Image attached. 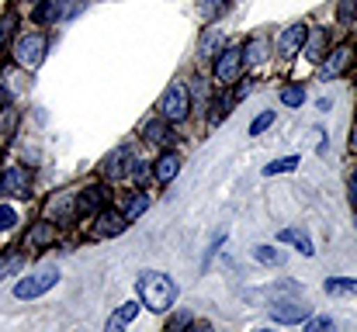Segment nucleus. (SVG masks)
<instances>
[{
    "mask_svg": "<svg viewBox=\"0 0 357 332\" xmlns=\"http://www.w3.org/2000/svg\"><path fill=\"white\" fill-rule=\"evenodd\" d=\"M135 291H139V301L153 312H167L177 301V284L160 270H142L135 280Z\"/></svg>",
    "mask_w": 357,
    "mask_h": 332,
    "instance_id": "obj_1",
    "label": "nucleus"
},
{
    "mask_svg": "<svg viewBox=\"0 0 357 332\" xmlns=\"http://www.w3.org/2000/svg\"><path fill=\"white\" fill-rule=\"evenodd\" d=\"M56 284H59V270H56V267H45V270H35L31 277H21V280H17V287H14V298L31 301V298H38V294L52 291Z\"/></svg>",
    "mask_w": 357,
    "mask_h": 332,
    "instance_id": "obj_2",
    "label": "nucleus"
},
{
    "mask_svg": "<svg viewBox=\"0 0 357 332\" xmlns=\"http://www.w3.org/2000/svg\"><path fill=\"white\" fill-rule=\"evenodd\" d=\"M87 7V0H42L35 7V21L38 24H56V21H70L73 14H80Z\"/></svg>",
    "mask_w": 357,
    "mask_h": 332,
    "instance_id": "obj_3",
    "label": "nucleus"
},
{
    "mask_svg": "<svg viewBox=\"0 0 357 332\" xmlns=\"http://www.w3.org/2000/svg\"><path fill=\"white\" fill-rule=\"evenodd\" d=\"M160 111H163V118L167 121H184L188 118V111H191V94H188V84H170L167 87V94H163V101H160Z\"/></svg>",
    "mask_w": 357,
    "mask_h": 332,
    "instance_id": "obj_4",
    "label": "nucleus"
},
{
    "mask_svg": "<svg viewBox=\"0 0 357 332\" xmlns=\"http://www.w3.org/2000/svg\"><path fill=\"white\" fill-rule=\"evenodd\" d=\"M45 49H49L45 35H24V38L14 42V59H17L24 70H38L42 59H45Z\"/></svg>",
    "mask_w": 357,
    "mask_h": 332,
    "instance_id": "obj_5",
    "label": "nucleus"
},
{
    "mask_svg": "<svg viewBox=\"0 0 357 332\" xmlns=\"http://www.w3.org/2000/svg\"><path fill=\"white\" fill-rule=\"evenodd\" d=\"M243 63H246V49H226L215 59V77L222 84H233V80H239V73H243Z\"/></svg>",
    "mask_w": 357,
    "mask_h": 332,
    "instance_id": "obj_6",
    "label": "nucleus"
},
{
    "mask_svg": "<svg viewBox=\"0 0 357 332\" xmlns=\"http://www.w3.org/2000/svg\"><path fill=\"white\" fill-rule=\"evenodd\" d=\"M305 35H309V28H305V24H291V28H284V31H281V38H278V56H281V59H291L295 52H302Z\"/></svg>",
    "mask_w": 357,
    "mask_h": 332,
    "instance_id": "obj_7",
    "label": "nucleus"
},
{
    "mask_svg": "<svg viewBox=\"0 0 357 332\" xmlns=\"http://www.w3.org/2000/svg\"><path fill=\"white\" fill-rule=\"evenodd\" d=\"M271 319H274V322H284V326L305 322V319H309V305H302V301H278V305L271 308Z\"/></svg>",
    "mask_w": 357,
    "mask_h": 332,
    "instance_id": "obj_8",
    "label": "nucleus"
},
{
    "mask_svg": "<svg viewBox=\"0 0 357 332\" xmlns=\"http://www.w3.org/2000/svg\"><path fill=\"white\" fill-rule=\"evenodd\" d=\"M125 215L121 212H112V208H105V212H98V225H94V235H101V239H112V235H121L125 232Z\"/></svg>",
    "mask_w": 357,
    "mask_h": 332,
    "instance_id": "obj_9",
    "label": "nucleus"
},
{
    "mask_svg": "<svg viewBox=\"0 0 357 332\" xmlns=\"http://www.w3.org/2000/svg\"><path fill=\"white\" fill-rule=\"evenodd\" d=\"M105 201H108V187L91 184V187H87V191H80V198H77V215H91V212L105 208Z\"/></svg>",
    "mask_w": 357,
    "mask_h": 332,
    "instance_id": "obj_10",
    "label": "nucleus"
},
{
    "mask_svg": "<svg viewBox=\"0 0 357 332\" xmlns=\"http://www.w3.org/2000/svg\"><path fill=\"white\" fill-rule=\"evenodd\" d=\"M28 184H31V173H28L24 166H10V170L3 173V180H0V191H3V194H24Z\"/></svg>",
    "mask_w": 357,
    "mask_h": 332,
    "instance_id": "obj_11",
    "label": "nucleus"
},
{
    "mask_svg": "<svg viewBox=\"0 0 357 332\" xmlns=\"http://www.w3.org/2000/svg\"><path fill=\"white\" fill-rule=\"evenodd\" d=\"M128 163H132V149H128V145H121V149H115V152L105 159V173H108V177H115V180H119V177H128V170H132Z\"/></svg>",
    "mask_w": 357,
    "mask_h": 332,
    "instance_id": "obj_12",
    "label": "nucleus"
},
{
    "mask_svg": "<svg viewBox=\"0 0 357 332\" xmlns=\"http://www.w3.org/2000/svg\"><path fill=\"white\" fill-rule=\"evenodd\" d=\"M351 56H354V52H351L347 45H340V49H333V52L326 56V63H323V77H326V80H333V77H340V73L347 70V63H351Z\"/></svg>",
    "mask_w": 357,
    "mask_h": 332,
    "instance_id": "obj_13",
    "label": "nucleus"
},
{
    "mask_svg": "<svg viewBox=\"0 0 357 332\" xmlns=\"http://www.w3.org/2000/svg\"><path fill=\"white\" fill-rule=\"evenodd\" d=\"M135 315H139V301H125L119 312L108 319V326H105V332H125L132 322H135Z\"/></svg>",
    "mask_w": 357,
    "mask_h": 332,
    "instance_id": "obj_14",
    "label": "nucleus"
},
{
    "mask_svg": "<svg viewBox=\"0 0 357 332\" xmlns=\"http://www.w3.org/2000/svg\"><path fill=\"white\" fill-rule=\"evenodd\" d=\"M177 170H181V156H177V152H163V156L156 159V166H153V177H156L160 184H170V180L177 177Z\"/></svg>",
    "mask_w": 357,
    "mask_h": 332,
    "instance_id": "obj_15",
    "label": "nucleus"
},
{
    "mask_svg": "<svg viewBox=\"0 0 357 332\" xmlns=\"http://www.w3.org/2000/svg\"><path fill=\"white\" fill-rule=\"evenodd\" d=\"M302 52H305V59L319 63V59H323V52H326V31H323V28L309 31V35H305V45H302Z\"/></svg>",
    "mask_w": 357,
    "mask_h": 332,
    "instance_id": "obj_16",
    "label": "nucleus"
},
{
    "mask_svg": "<svg viewBox=\"0 0 357 332\" xmlns=\"http://www.w3.org/2000/svg\"><path fill=\"white\" fill-rule=\"evenodd\" d=\"M278 239H281V242H291V246H295L302 256H312V253H316L312 239H309L302 228H281V235H278Z\"/></svg>",
    "mask_w": 357,
    "mask_h": 332,
    "instance_id": "obj_17",
    "label": "nucleus"
},
{
    "mask_svg": "<svg viewBox=\"0 0 357 332\" xmlns=\"http://www.w3.org/2000/svg\"><path fill=\"white\" fill-rule=\"evenodd\" d=\"M142 135H146V139H149L153 145H167V142H170V128H167V118H153V121H146Z\"/></svg>",
    "mask_w": 357,
    "mask_h": 332,
    "instance_id": "obj_18",
    "label": "nucleus"
},
{
    "mask_svg": "<svg viewBox=\"0 0 357 332\" xmlns=\"http://www.w3.org/2000/svg\"><path fill=\"white\" fill-rule=\"evenodd\" d=\"M298 166V156H281V159H274V163H267L264 166V177H278V173H291Z\"/></svg>",
    "mask_w": 357,
    "mask_h": 332,
    "instance_id": "obj_19",
    "label": "nucleus"
},
{
    "mask_svg": "<svg viewBox=\"0 0 357 332\" xmlns=\"http://www.w3.org/2000/svg\"><path fill=\"white\" fill-rule=\"evenodd\" d=\"M253 260H257V263H271V267H281V263H284V253H278L274 246H253Z\"/></svg>",
    "mask_w": 357,
    "mask_h": 332,
    "instance_id": "obj_20",
    "label": "nucleus"
},
{
    "mask_svg": "<svg viewBox=\"0 0 357 332\" xmlns=\"http://www.w3.org/2000/svg\"><path fill=\"white\" fill-rule=\"evenodd\" d=\"M146 208H149V198H146V194H132L121 215H125V221H135L139 215H142V212H146Z\"/></svg>",
    "mask_w": 357,
    "mask_h": 332,
    "instance_id": "obj_21",
    "label": "nucleus"
},
{
    "mask_svg": "<svg viewBox=\"0 0 357 332\" xmlns=\"http://www.w3.org/2000/svg\"><path fill=\"white\" fill-rule=\"evenodd\" d=\"M42 242H52V225H49V221H38V225L28 232V246H42Z\"/></svg>",
    "mask_w": 357,
    "mask_h": 332,
    "instance_id": "obj_22",
    "label": "nucleus"
},
{
    "mask_svg": "<svg viewBox=\"0 0 357 332\" xmlns=\"http://www.w3.org/2000/svg\"><path fill=\"white\" fill-rule=\"evenodd\" d=\"M326 291H330V294H357V280L333 277V280H326Z\"/></svg>",
    "mask_w": 357,
    "mask_h": 332,
    "instance_id": "obj_23",
    "label": "nucleus"
},
{
    "mask_svg": "<svg viewBox=\"0 0 357 332\" xmlns=\"http://www.w3.org/2000/svg\"><path fill=\"white\" fill-rule=\"evenodd\" d=\"M21 263H24V260H21L17 253L0 256V280H3V277H10V274H17V270H21Z\"/></svg>",
    "mask_w": 357,
    "mask_h": 332,
    "instance_id": "obj_24",
    "label": "nucleus"
},
{
    "mask_svg": "<svg viewBox=\"0 0 357 332\" xmlns=\"http://www.w3.org/2000/svg\"><path fill=\"white\" fill-rule=\"evenodd\" d=\"M302 101H305V87H284V90H281V104L298 108Z\"/></svg>",
    "mask_w": 357,
    "mask_h": 332,
    "instance_id": "obj_25",
    "label": "nucleus"
},
{
    "mask_svg": "<svg viewBox=\"0 0 357 332\" xmlns=\"http://www.w3.org/2000/svg\"><path fill=\"white\" fill-rule=\"evenodd\" d=\"M229 108H233V97H219V101L212 104V111H215V114H208V121H212V125H219V121L229 114Z\"/></svg>",
    "mask_w": 357,
    "mask_h": 332,
    "instance_id": "obj_26",
    "label": "nucleus"
},
{
    "mask_svg": "<svg viewBox=\"0 0 357 332\" xmlns=\"http://www.w3.org/2000/svg\"><path fill=\"white\" fill-rule=\"evenodd\" d=\"M305 332H337V322H333L330 315H323V319H309Z\"/></svg>",
    "mask_w": 357,
    "mask_h": 332,
    "instance_id": "obj_27",
    "label": "nucleus"
},
{
    "mask_svg": "<svg viewBox=\"0 0 357 332\" xmlns=\"http://www.w3.org/2000/svg\"><path fill=\"white\" fill-rule=\"evenodd\" d=\"M274 125V111H264V114H257L253 118V125H250V135H260L264 128H271Z\"/></svg>",
    "mask_w": 357,
    "mask_h": 332,
    "instance_id": "obj_28",
    "label": "nucleus"
},
{
    "mask_svg": "<svg viewBox=\"0 0 357 332\" xmlns=\"http://www.w3.org/2000/svg\"><path fill=\"white\" fill-rule=\"evenodd\" d=\"M10 31H14V10H7V14H3V21H0V49L7 45Z\"/></svg>",
    "mask_w": 357,
    "mask_h": 332,
    "instance_id": "obj_29",
    "label": "nucleus"
},
{
    "mask_svg": "<svg viewBox=\"0 0 357 332\" xmlns=\"http://www.w3.org/2000/svg\"><path fill=\"white\" fill-rule=\"evenodd\" d=\"M219 49V31H205L202 35V56H208V52H215Z\"/></svg>",
    "mask_w": 357,
    "mask_h": 332,
    "instance_id": "obj_30",
    "label": "nucleus"
},
{
    "mask_svg": "<svg viewBox=\"0 0 357 332\" xmlns=\"http://www.w3.org/2000/svg\"><path fill=\"white\" fill-rule=\"evenodd\" d=\"M14 221H17V212H14L10 205H0V232H7Z\"/></svg>",
    "mask_w": 357,
    "mask_h": 332,
    "instance_id": "obj_31",
    "label": "nucleus"
},
{
    "mask_svg": "<svg viewBox=\"0 0 357 332\" xmlns=\"http://www.w3.org/2000/svg\"><path fill=\"white\" fill-rule=\"evenodd\" d=\"M188 326H191V315H188V312H181V315H174V319H170L167 332H181V329H188Z\"/></svg>",
    "mask_w": 357,
    "mask_h": 332,
    "instance_id": "obj_32",
    "label": "nucleus"
},
{
    "mask_svg": "<svg viewBox=\"0 0 357 332\" xmlns=\"http://www.w3.org/2000/svg\"><path fill=\"white\" fill-rule=\"evenodd\" d=\"M354 10H357V0H344V3H340V21H347Z\"/></svg>",
    "mask_w": 357,
    "mask_h": 332,
    "instance_id": "obj_33",
    "label": "nucleus"
},
{
    "mask_svg": "<svg viewBox=\"0 0 357 332\" xmlns=\"http://www.w3.org/2000/svg\"><path fill=\"white\" fill-rule=\"evenodd\" d=\"M260 52H264V42H260V38H257V42H253V45H250V63H260V59H264V56H260Z\"/></svg>",
    "mask_w": 357,
    "mask_h": 332,
    "instance_id": "obj_34",
    "label": "nucleus"
},
{
    "mask_svg": "<svg viewBox=\"0 0 357 332\" xmlns=\"http://www.w3.org/2000/svg\"><path fill=\"white\" fill-rule=\"evenodd\" d=\"M219 7H222V0H205V3H202V14L208 17V14H215Z\"/></svg>",
    "mask_w": 357,
    "mask_h": 332,
    "instance_id": "obj_35",
    "label": "nucleus"
},
{
    "mask_svg": "<svg viewBox=\"0 0 357 332\" xmlns=\"http://www.w3.org/2000/svg\"><path fill=\"white\" fill-rule=\"evenodd\" d=\"M347 191H351V205L357 208V170L351 173V187H347Z\"/></svg>",
    "mask_w": 357,
    "mask_h": 332,
    "instance_id": "obj_36",
    "label": "nucleus"
},
{
    "mask_svg": "<svg viewBox=\"0 0 357 332\" xmlns=\"http://www.w3.org/2000/svg\"><path fill=\"white\" fill-rule=\"evenodd\" d=\"M195 332H212V326H205V322H198V326H195Z\"/></svg>",
    "mask_w": 357,
    "mask_h": 332,
    "instance_id": "obj_37",
    "label": "nucleus"
},
{
    "mask_svg": "<svg viewBox=\"0 0 357 332\" xmlns=\"http://www.w3.org/2000/svg\"><path fill=\"white\" fill-rule=\"evenodd\" d=\"M3 101H7V94H3V90H0V111H3Z\"/></svg>",
    "mask_w": 357,
    "mask_h": 332,
    "instance_id": "obj_38",
    "label": "nucleus"
},
{
    "mask_svg": "<svg viewBox=\"0 0 357 332\" xmlns=\"http://www.w3.org/2000/svg\"><path fill=\"white\" fill-rule=\"evenodd\" d=\"M257 332H274V329H257Z\"/></svg>",
    "mask_w": 357,
    "mask_h": 332,
    "instance_id": "obj_39",
    "label": "nucleus"
},
{
    "mask_svg": "<svg viewBox=\"0 0 357 332\" xmlns=\"http://www.w3.org/2000/svg\"><path fill=\"white\" fill-rule=\"evenodd\" d=\"M354 221H357V219H354Z\"/></svg>",
    "mask_w": 357,
    "mask_h": 332,
    "instance_id": "obj_40",
    "label": "nucleus"
}]
</instances>
